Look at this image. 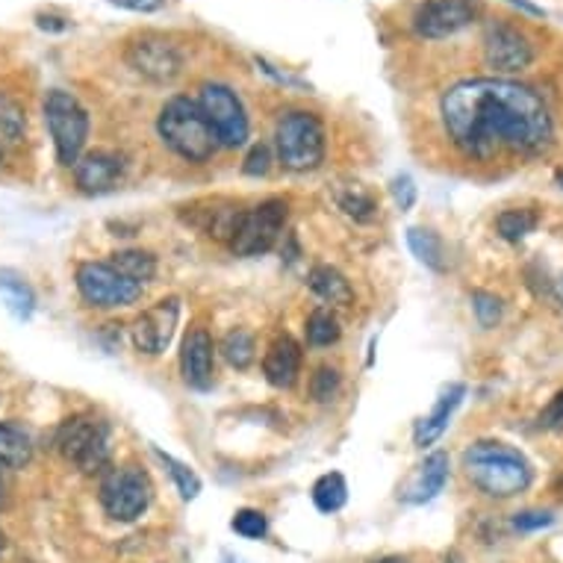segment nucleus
Returning a JSON list of instances; mask_svg holds the SVG:
<instances>
[{"label":"nucleus","instance_id":"obj_1","mask_svg":"<svg viewBox=\"0 0 563 563\" xmlns=\"http://www.w3.org/2000/svg\"><path fill=\"white\" fill-rule=\"evenodd\" d=\"M452 145L470 159L499 154L534 157L552 145L554 124L543 98L514 80L481 77L452 86L440 103Z\"/></svg>","mask_w":563,"mask_h":563},{"label":"nucleus","instance_id":"obj_2","mask_svg":"<svg viewBox=\"0 0 563 563\" xmlns=\"http://www.w3.org/2000/svg\"><path fill=\"white\" fill-rule=\"evenodd\" d=\"M463 470L481 493L508 499L531 484V463L526 454L499 440H481L463 454Z\"/></svg>","mask_w":563,"mask_h":563},{"label":"nucleus","instance_id":"obj_3","mask_svg":"<svg viewBox=\"0 0 563 563\" xmlns=\"http://www.w3.org/2000/svg\"><path fill=\"white\" fill-rule=\"evenodd\" d=\"M157 130L168 148L175 151L177 157H184L186 163H207L219 148V139H216L198 101L184 98V95H177L163 107Z\"/></svg>","mask_w":563,"mask_h":563},{"label":"nucleus","instance_id":"obj_4","mask_svg":"<svg viewBox=\"0 0 563 563\" xmlns=\"http://www.w3.org/2000/svg\"><path fill=\"white\" fill-rule=\"evenodd\" d=\"M275 145L289 172H313L324 159V124L307 110L284 112L277 121Z\"/></svg>","mask_w":563,"mask_h":563},{"label":"nucleus","instance_id":"obj_5","mask_svg":"<svg viewBox=\"0 0 563 563\" xmlns=\"http://www.w3.org/2000/svg\"><path fill=\"white\" fill-rule=\"evenodd\" d=\"M45 124L54 139L56 159L59 166L71 168L84 154L86 139H89V115L80 107L75 95L54 89L45 98Z\"/></svg>","mask_w":563,"mask_h":563},{"label":"nucleus","instance_id":"obj_6","mask_svg":"<svg viewBox=\"0 0 563 563\" xmlns=\"http://www.w3.org/2000/svg\"><path fill=\"white\" fill-rule=\"evenodd\" d=\"M56 449L75 470H80L84 475H95V472L107 470V463H110V428L92 416H75L59 428Z\"/></svg>","mask_w":563,"mask_h":563},{"label":"nucleus","instance_id":"obj_7","mask_svg":"<svg viewBox=\"0 0 563 563\" xmlns=\"http://www.w3.org/2000/svg\"><path fill=\"white\" fill-rule=\"evenodd\" d=\"M289 207L284 198H268L257 203L254 210H245L240 219V228L233 233L231 251L240 257H260L277 245L280 233L287 228Z\"/></svg>","mask_w":563,"mask_h":563},{"label":"nucleus","instance_id":"obj_8","mask_svg":"<svg viewBox=\"0 0 563 563\" xmlns=\"http://www.w3.org/2000/svg\"><path fill=\"white\" fill-rule=\"evenodd\" d=\"M151 496H154L151 478L136 466L110 470L101 481V505L107 517L115 522H133L142 517L151 505Z\"/></svg>","mask_w":563,"mask_h":563},{"label":"nucleus","instance_id":"obj_9","mask_svg":"<svg viewBox=\"0 0 563 563\" xmlns=\"http://www.w3.org/2000/svg\"><path fill=\"white\" fill-rule=\"evenodd\" d=\"M77 292L89 307H128L142 296V284L130 280L112 263H80L77 266Z\"/></svg>","mask_w":563,"mask_h":563},{"label":"nucleus","instance_id":"obj_10","mask_svg":"<svg viewBox=\"0 0 563 563\" xmlns=\"http://www.w3.org/2000/svg\"><path fill=\"white\" fill-rule=\"evenodd\" d=\"M198 107H201V112L210 121V128H213L222 148H240V145H245V139H249V115H245V107H242L233 89L222 84L201 86Z\"/></svg>","mask_w":563,"mask_h":563},{"label":"nucleus","instance_id":"obj_11","mask_svg":"<svg viewBox=\"0 0 563 563\" xmlns=\"http://www.w3.org/2000/svg\"><path fill=\"white\" fill-rule=\"evenodd\" d=\"M481 15V0H426L413 15V30L426 38L461 33Z\"/></svg>","mask_w":563,"mask_h":563},{"label":"nucleus","instance_id":"obj_12","mask_svg":"<svg viewBox=\"0 0 563 563\" xmlns=\"http://www.w3.org/2000/svg\"><path fill=\"white\" fill-rule=\"evenodd\" d=\"M177 319H180V301L177 298H163L148 310H142L136 316V322L130 328V336H133V345H136L142 354H151L157 357L172 345L177 331Z\"/></svg>","mask_w":563,"mask_h":563},{"label":"nucleus","instance_id":"obj_13","mask_svg":"<svg viewBox=\"0 0 563 563\" xmlns=\"http://www.w3.org/2000/svg\"><path fill=\"white\" fill-rule=\"evenodd\" d=\"M128 63L151 84H172L184 68V56L166 38L142 36L128 47Z\"/></svg>","mask_w":563,"mask_h":563},{"label":"nucleus","instance_id":"obj_14","mask_svg":"<svg viewBox=\"0 0 563 563\" xmlns=\"http://www.w3.org/2000/svg\"><path fill=\"white\" fill-rule=\"evenodd\" d=\"M484 56L496 71L514 75V71H522L531 65L534 47L522 30L510 27L505 21H496V24H489L487 36H484Z\"/></svg>","mask_w":563,"mask_h":563},{"label":"nucleus","instance_id":"obj_15","mask_svg":"<svg viewBox=\"0 0 563 563\" xmlns=\"http://www.w3.org/2000/svg\"><path fill=\"white\" fill-rule=\"evenodd\" d=\"M124 177V159L112 151H92L86 157L77 159L75 184L86 195L112 192Z\"/></svg>","mask_w":563,"mask_h":563},{"label":"nucleus","instance_id":"obj_16","mask_svg":"<svg viewBox=\"0 0 563 563\" xmlns=\"http://www.w3.org/2000/svg\"><path fill=\"white\" fill-rule=\"evenodd\" d=\"M213 336L203 328L189 331V336L184 340V351H180V372H184L186 384L192 389H210V384H213Z\"/></svg>","mask_w":563,"mask_h":563},{"label":"nucleus","instance_id":"obj_17","mask_svg":"<svg viewBox=\"0 0 563 563\" xmlns=\"http://www.w3.org/2000/svg\"><path fill=\"white\" fill-rule=\"evenodd\" d=\"M263 375L272 387L289 389L301 375V345L289 333L277 336L263 357Z\"/></svg>","mask_w":563,"mask_h":563},{"label":"nucleus","instance_id":"obj_18","mask_svg":"<svg viewBox=\"0 0 563 563\" xmlns=\"http://www.w3.org/2000/svg\"><path fill=\"white\" fill-rule=\"evenodd\" d=\"M445 481H449V454H428L426 463L413 472V478L407 481L401 499L410 501V505H426V501L437 499L443 493Z\"/></svg>","mask_w":563,"mask_h":563},{"label":"nucleus","instance_id":"obj_19","mask_svg":"<svg viewBox=\"0 0 563 563\" xmlns=\"http://www.w3.org/2000/svg\"><path fill=\"white\" fill-rule=\"evenodd\" d=\"M463 396H466V387H463V384H449V387L440 393L434 410L416 422L413 443L419 445V449H426V445L437 443V440L443 437V431L449 428V422H452L454 410L461 407Z\"/></svg>","mask_w":563,"mask_h":563},{"label":"nucleus","instance_id":"obj_20","mask_svg":"<svg viewBox=\"0 0 563 563\" xmlns=\"http://www.w3.org/2000/svg\"><path fill=\"white\" fill-rule=\"evenodd\" d=\"M192 224L195 228H201L210 240L228 242L231 245L233 233L240 228V219L245 210H240L236 203L231 201H207L203 203V210L192 207Z\"/></svg>","mask_w":563,"mask_h":563},{"label":"nucleus","instance_id":"obj_21","mask_svg":"<svg viewBox=\"0 0 563 563\" xmlns=\"http://www.w3.org/2000/svg\"><path fill=\"white\" fill-rule=\"evenodd\" d=\"M307 287L313 289L316 296L322 298V301H328V305L349 307L351 301H354V289H351L349 277L333 266L310 268V275H307Z\"/></svg>","mask_w":563,"mask_h":563},{"label":"nucleus","instance_id":"obj_22","mask_svg":"<svg viewBox=\"0 0 563 563\" xmlns=\"http://www.w3.org/2000/svg\"><path fill=\"white\" fill-rule=\"evenodd\" d=\"M333 201L340 207L342 213L354 219L357 224H369L375 222V216H378V198L366 189L363 184H342L333 189Z\"/></svg>","mask_w":563,"mask_h":563},{"label":"nucleus","instance_id":"obj_23","mask_svg":"<svg viewBox=\"0 0 563 563\" xmlns=\"http://www.w3.org/2000/svg\"><path fill=\"white\" fill-rule=\"evenodd\" d=\"M0 298H3V305L10 310L19 322H27L33 310H36V296H33V289L19 272H12V268H0Z\"/></svg>","mask_w":563,"mask_h":563},{"label":"nucleus","instance_id":"obj_24","mask_svg":"<svg viewBox=\"0 0 563 563\" xmlns=\"http://www.w3.org/2000/svg\"><path fill=\"white\" fill-rule=\"evenodd\" d=\"M33 457V440L24 428L12 422H0V466L7 470H21Z\"/></svg>","mask_w":563,"mask_h":563},{"label":"nucleus","instance_id":"obj_25","mask_svg":"<svg viewBox=\"0 0 563 563\" xmlns=\"http://www.w3.org/2000/svg\"><path fill=\"white\" fill-rule=\"evenodd\" d=\"M27 130V115L12 95L0 92V159L7 157Z\"/></svg>","mask_w":563,"mask_h":563},{"label":"nucleus","instance_id":"obj_26","mask_svg":"<svg viewBox=\"0 0 563 563\" xmlns=\"http://www.w3.org/2000/svg\"><path fill=\"white\" fill-rule=\"evenodd\" d=\"M407 245L413 251V257L428 266L431 272H443L445 268V251H443V240L437 236L434 231H428V228H410L407 231Z\"/></svg>","mask_w":563,"mask_h":563},{"label":"nucleus","instance_id":"obj_27","mask_svg":"<svg viewBox=\"0 0 563 563\" xmlns=\"http://www.w3.org/2000/svg\"><path fill=\"white\" fill-rule=\"evenodd\" d=\"M110 263L119 268L121 275L130 277V280H136L142 287H145L148 280H154V275H157V257L148 254V251H119V254H112Z\"/></svg>","mask_w":563,"mask_h":563},{"label":"nucleus","instance_id":"obj_28","mask_svg":"<svg viewBox=\"0 0 563 563\" xmlns=\"http://www.w3.org/2000/svg\"><path fill=\"white\" fill-rule=\"evenodd\" d=\"M345 501H349V484L340 472H328L313 484V505L322 514H336L345 508Z\"/></svg>","mask_w":563,"mask_h":563},{"label":"nucleus","instance_id":"obj_29","mask_svg":"<svg viewBox=\"0 0 563 563\" xmlns=\"http://www.w3.org/2000/svg\"><path fill=\"white\" fill-rule=\"evenodd\" d=\"M307 342L313 345V349H324V345H333V342L340 340V322H336V316L331 310H313V313L307 316Z\"/></svg>","mask_w":563,"mask_h":563},{"label":"nucleus","instance_id":"obj_30","mask_svg":"<svg viewBox=\"0 0 563 563\" xmlns=\"http://www.w3.org/2000/svg\"><path fill=\"white\" fill-rule=\"evenodd\" d=\"M222 354L224 361L231 363L233 369H249L254 357H257V345H254V336L249 331H231L228 336L222 340Z\"/></svg>","mask_w":563,"mask_h":563},{"label":"nucleus","instance_id":"obj_31","mask_svg":"<svg viewBox=\"0 0 563 563\" xmlns=\"http://www.w3.org/2000/svg\"><path fill=\"white\" fill-rule=\"evenodd\" d=\"M537 224H540V216L534 210H505L496 219V231H499L501 240L519 242L526 240L528 233H534Z\"/></svg>","mask_w":563,"mask_h":563},{"label":"nucleus","instance_id":"obj_32","mask_svg":"<svg viewBox=\"0 0 563 563\" xmlns=\"http://www.w3.org/2000/svg\"><path fill=\"white\" fill-rule=\"evenodd\" d=\"M157 457H159V461H163V466H166V470H168V475L175 478L177 493H180V499H184V501L198 499V493H201V478H198V475H195V472L189 470L186 463L175 461L172 454L159 452V449H157Z\"/></svg>","mask_w":563,"mask_h":563},{"label":"nucleus","instance_id":"obj_33","mask_svg":"<svg viewBox=\"0 0 563 563\" xmlns=\"http://www.w3.org/2000/svg\"><path fill=\"white\" fill-rule=\"evenodd\" d=\"M231 528L240 537H245V540H263L268 531V519H266V514H260V510L242 508L233 514Z\"/></svg>","mask_w":563,"mask_h":563},{"label":"nucleus","instance_id":"obj_34","mask_svg":"<svg viewBox=\"0 0 563 563\" xmlns=\"http://www.w3.org/2000/svg\"><path fill=\"white\" fill-rule=\"evenodd\" d=\"M336 389H340V372L333 369V366H319L313 372V378H310V396H313V401H319V405L331 401L336 396Z\"/></svg>","mask_w":563,"mask_h":563},{"label":"nucleus","instance_id":"obj_35","mask_svg":"<svg viewBox=\"0 0 563 563\" xmlns=\"http://www.w3.org/2000/svg\"><path fill=\"white\" fill-rule=\"evenodd\" d=\"M472 310L478 316L481 328H496V322L501 319V301L493 292H472Z\"/></svg>","mask_w":563,"mask_h":563},{"label":"nucleus","instance_id":"obj_36","mask_svg":"<svg viewBox=\"0 0 563 563\" xmlns=\"http://www.w3.org/2000/svg\"><path fill=\"white\" fill-rule=\"evenodd\" d=\"M554 522V517L549 510H522L514 517V528L517 531H540V528H549Z\"/></svg>","mask_w":563,"mask_h":563},{"label":"nucleus","instance_id":"obj_37","mask_svg":"<svg viewBox=\"0 0 563 563\" xmlns=\"http://www.w3.org/2000/svg\"><path fill=\"white\" fill-rule=\"evenodd\" d=\"M537 422H540V428H545V431H563V389L543 407V413H540Z\"/></svg>","mask_w":563,"mask_h":563},{"label":"nucleus","instance_id":"obj_38","mask_svg":"<svg viewBox=\"0 0 563 563\" xmlns=\"http://www.w3.org/2000/svg\"><path fill=\"white\" fill-rule=\"evenodd\" d=\"M393 198H396L398 210H410L416 203V186L410 175H398L393 180Z\"/></svg>","mask_w":563,"mask_h":563},{"label":"nucleus","instance_id":"obj_39","mask_svg":"<svg viewBox=\"0 0 563 563\" xmlns=\"http://www.w3.org/2000/svg\"><path fill=\"white\" fill-rule=\"evenodd\" d=\"M268 163H272V157H268L266 145H254V148L249 151V157H245V166H242V172L251 177H260L268 172Z\"/></svg>","mask_w":563,"mask_h":563},{"label":"nucleus","instance_id":"obj_40","mask_svg":"<svg viewBox=\"0 0 563 563\" xmlns=\"http://www.w3.org/2000/svg\"><path fill=\"white\" fill-rule=\"evenodd\" d=\"M110 3L130 12H159L166 7V0H110Z\"/></svg>","mask_w":563,"mask_h":563},{"label":"nucleus","instance_id":"obj_41","mask_svg":"<svg viewBox=\"0 0 563 563\" xmlns=\"http://www.w3.org/2000/svg\"><path fill=\"white\" fill-rule=\"evenodd\" d=\"M222 563H249V561H245V558H240V554L222 552Z\"/></svg>","mask_w":563,"mask_h":563},{"label":"nucleus","instance_id":"obj_42","mask_svg":"<svg viewBox=\"0 0 563 563\" xmlns=\"http://www.w3.org/2000/svg\"><path fill=\"white\" fill-rule=\"evenodd\" d=\"M554 298H558V305H563V275L554 280Z\"/></svg>","mask_w":563,"mask_h":563},{"label":"nucleus","instance_id":"obj_43","mask_svg":"<svg viewBox=\"0 0 563 563\" xmlns=\"http://www.w3.org/2000/svg\"><path fill=\"white\" fill-rule=\"evenodd\" d=\"M372 563H410L407 558H378V561H372Z\"/></svg>","mask_w":563,"mask_h":563},{"label":"nucleus","instance_id":"obj_44","mask_svg":"<svg viewBox=\"0 0 563 563\" xmlns=\"http://www.w3.org/2000/svg\"><path fill=\"white\" fill-rule=\"evenodd\" d=\"M554 493H558V496H561V499H563V475L558 481H554Z\"/></svg>","mask_w":563,"mask_h":563},{"label":"nucleus","instance_id":"obj_45","mask_svg":"<svg viewBox=\"0 0 563 563\" xmlns=\"http://www.w3.org/2000/svg\"><path fill=\"white\" fill-rule=\"evenodd\" d=\"M554 180H558V186H563V168H558V175H554Z\"/></svg>","mask_w":563,"mask_h":563},{"label":"nucleus","instance_id":"obj_46","mask_svg":"<svg viewBox=\"0 0 563 563\" xmlns=\"http://www.w3.org/2000/svg\"><path fill=\"white\" fill-rule=\"evenodd\" d=\"M0 501H3V481H0Z\"/></svg>","mask_w":563,"mask_h":563},{"label":"nucleus","instance_id":"obj_47","mask_svg":"<svg viewBox=\"0 0 563 563\" xmlns=\"http://www.w3.org/2000/svg\"><path fill=\"white\" fill-rule=\"evenodd\" d=\"M0 552H3V534H0Z\"/></svg>","mask_w":563,"mask_h":563}]
</instances>
